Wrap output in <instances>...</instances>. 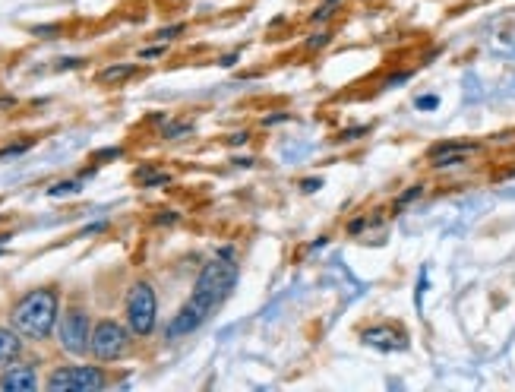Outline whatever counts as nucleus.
I'll list each match as a JSON object with an SVG mask.
<instances>
[{"label":"nucleus","instance_id":"obj_9","mask_svg":"<svg viewBox=\"0 0 515 392\" xmlns=\"http://www.w3.org/2000/svg\"><path fill=\"white\" fill-rule=\"evenodd\" d=\"M478 146H468V143H443L430 152V162L433 168H449V165H459L465 155H471Z\"/></svg>","mask_w":515,"mask_h":392},{"label":"nucleus","instance_id":"obj_7","mask_svg":"<svg viewBox=\"0 0 515 392\" xmlns=\"http://www.w3.org/2000/svg\"><path fill=\"white\" fill-rule=\"evenodd\" d=\"M361 342L370 345V348H380V351H402V348H408V332L402 326L380 323V326L364 329Z\"/></svg>","mask_w":515,"mask_h":392},{"label":"nucleus","instance_id":"obj_13","mask_svg":"<svg viewBox=\"0 0 515 392\" xmlns=\"http://www.w3.org/2000/svg\"><path fill=\"white\" fill-rule=\"evenodd\" d=\"M437 105H440V98H437V95H424V98H418V108H424V111L437 108Z\"/></svg>","mask_w":515,"mask_h":392},{"label":"nucleus","instance_id":"obj_16","mask_svg":"<svg viewBox=\"0 0 515 392\" xmlns=\"http://www.w3.org/2000/svg\"><path fill=\"white\" fill-rule=\"evenodd\" d=\"M181 32H184V26H171V29H162L155 38H165V42H168L171 35H181Z\"/></svg>","mask_w":515,"mask_h":392},{"label":"nucleus","instance_id":"obj_11","mask_svg":"<svg viewBox=\"0 0 515 392\" xmlns=\"http://www.w3.org/2000/svg\"><path fill=\"white\" fill-rule=\"evenodd\" d=\"M133 73H136L133 64H121V67L102 70V73H98V80H102V83H121V80H127V76H133Z\"/></svg>","mask_w":515,"mask_h":392},{"label":"nucleus","instance_id":"obj_18","mask_svg":"<svg viewBox=\"0 0 515 392\" xmlns=\"http://www.w3.org/2000/svg\"><path fill=\"white\" fill-rule=\"evenodd\" d=\"M231 143H234V146H241V143H247V133H237V136H231Z\"/></svg>","mask_w":515,"mask_h":392},{"label":"nucleus","instance_id":"obj_15","mask_svg":"<svg viewBox=\"0 0 515 392\" xmlns=\"http://www.w3.org/2000/svg\"><path fill=\"white\" fill-rule=\"evenodd\" d=\"M316 187H323L320 178H307V181H301V190H304V193H313Z\"/></svg>","mask_w":515,"mask_h":392},{"label":"nucleus","instance_id":"obj_17","mask_svg":"<svg viewBox=\"0 0 515 392\" xmlns=\"http://www.w3.org/2000/svg\"><path fill=\"white\" fill-rule=\"evenodd\" d=\"M418 193H421V187H411V190H408V193L402 196V200H399V206H405V203H411V200H414V196H418Z\"/></svg>","mask_w":515,"mask_h":392},{"label":"nucleus","instance_id":"obj_3","mask_svg":"<svg viewBox=\"0 0 515 392\" xmlns=\"http://www.w3.org/2000/svg\"><path fill=\"white\" fill-rule=\"evenodd\" d=\"M124 317L133 336H152L155 323H158V298H155V288L149 282H133L127 291V301H124Z\"/></svg>","mask_w":515,"mask_h":392},{"label":"nucleus","instance_id":"obj_4","mask_svg":"<svg viewBox=\"0 0 515 392\" xmlns=\"http://www.w3.org/2000/svg\"><path fill=\"white\" fill-rule=\"evenodd\" d=\"M133 348V332L130 326L117 323V320H102L95 323L92 339H89V351L98 361H121L130 355Z\"/></svg>","mask_w":515,"mask_h":392},{"label":"nucleus","instance_id":"obj_10","mask_svg":"<svg viewBox=\"0 0 515 392\" xmlns=\"http://www.w3.org/2000/svg\"><path fill=\"white\" fill-rule=\"evenodd\" d=\"M19 351H23V342H19V332H16V329H7V326H0V370L10 367V364L19 358Z\"/></svg>","mask_w":515,"mask_h":392},{"label":"nucleus","instance_id":"obj_5","mask_svg":"<svg viewBox=\"0 0 515 392\" xmlns=\"http://www.w3.org/2000/svg\"><path fill=\"white\" fill-rule=\"evenodd\" d=\"M108 386V377L102 367L89 364H73V367H57L48 377L51 392H98Z\"/></svg>","mask_w":515,"mask_h":392},{"label":"nucleus","instance_id":"obj_19","mask_svg":"<svg viewBox=\"0 0 515 392\" xmlns=\"http://www.w3.org/2000/svg\"><path fill=\"white\" fill-rule=\"evenodd\" d=\"M323 4H329V7H335V4H339V0H323Z\"/></svg>","mask_w":515,"mask_h":392},{"label":"nucleus","instance_id":"obj_1","mask_svg":"<svg viewBox=\"0 0 515 392\" xmlns=\"http://www.w3.org/2000/svg\"><path fill=\"white\" fill-rule=\"evenodd\" d=\"M234 285H237V263L231 257V250H222L219 257H212L203 266L200 279H196V285H193L190 301L174 313V320L168 323L165 336L168 339L193 336V332L200 329L212 317V313L228 301V294L234 291Z\"/></svg>","mask_w":515,"mask_h":392},{"label":"nucleus","instance_id":"obj_14","mask_svg":"<svg viewBox=\"0 0 515 392\" xmlns=\"http://www.w3.org/2000/svg\"><path fill=\"white\" fill-rule=\"evenodd\" d=\"M307 45H310V48H323V45H329V32H320V35H313Z\"/></svg>","mask_w":515,"mask_h":392},{"label":"nucleus","instance_id":"obj_2","mask_svg":"<svg viewBox=\"0 0 515 392\" xmlns=\"http://www.w3.org/2000/svg\"><path fill=\"white\" fill-rule=\"evenodd\" d=\"M61 320V294L57 288H32L10 310V326L32 342H45Z\"/></svg>","mask_w":515,"mask_h":392},{"label":"nucleus","instance_id":"obj_8","mask_svg":"<svg viewBox=\"0 0 515 392\" xmlns=\"http://www.w3.org/2000/svg\"><path fill=\"white\" fill-rule=\"evenodd\" d=\"M0 389H7V392H32V389H38L35 367H29V364L4 367V377H0Z\"/></svg>","mask_w":515,"mask_h":392},{"label":"nucleus","instance_id":"obj_12","mask_svg":"<svg viewBox=\"0 0 515 392\" xmlns=\"http://www.w3.org/2000/svg\"><path fill=\"white\" fill-rule=\"evenodd\" d=\"M76 187H79L76 181H67V184H54V187H51V196H64V193H76Z\"/></svg>","mask_w":515,"mask_h":392},{"label":"nucleus","instance_id":"obj_6","mask_svg":"<svg viewBox=\"0 0 515 392\" xmlns=\"http://www.w3.org/2000/svg\"><path fill=\"white\" fill-rule=\"evenodd\" d=\"M57 336H61V348L67 355H86L89 339H92V320L83 307H67L64 317L57 320Z\"/></svg>","mask_w":515,"mask_h":392}]
</instances>
